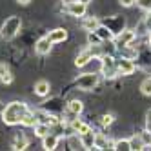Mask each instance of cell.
Listing matches in <instances>:
<instances>
[{
    "instance_id": "15",
    "label": "cell",
    "mask_w": 151,
    "mask_h": 151,
    "mask_svg": "<svg viewBox=\"0 0 151 151\" xmlns=\"http://www.w3.org/2000/svg\"><path fill=\"white\" fill-rule=\"evenodd\" d=\"M95 131L93 129H89V131H86L80 135V140H82V146L84 149H95Z\"/></svg>"
},
{
    "instance_id": "19",
    "label": "cell",
    "mask_w": 151,
    "mask_h": 151,
    "mask_svg": "<svg viewBox=\"0 0 151 151\" xmlns=\"http://www.w3.org/2000/svg\"><path fill=\"white\" fill-rule=\"evenodd\" d=\"M29 146V140L24 133H17L13 138V149H26Z\"/></svg>"
},
{
    "instance_id": "37",
    "label": "cell",
    "mask_w": 151,
    "mask_h": 151,
    "mask_svg": "<svg viewBox=\"0 0 151 151\" xmlns=\"http://www.w3.org/2000/svg\"><path fill=\"white\" fill-rule=\"evenodd\" d=\"M78 2H82V4H86V6H88V4L91 2V0H78Z\"/></svg>"
},
{
    "instance_id": "2",
    "label": "cell",
    "mask_w": 151,
    "mask_h": 151,
    "mask_svg": "<svg viewBox=\"0 0 151 151\" xmlns=\"http://www.w3.org/2000/svg\"><path fill=\"white\" fill-rule=\"evenodd\" d=\"M20 27H22V18L17 17V15H11L4 20L2 27H0V35H2L4 40H11L18 35Z\"/></svg>"
},
{
    "instance_id": "38",
    "label": "cell",
    "mask_w": 151,
    "mask_h": 151,
    "mask_svg": "<svg viewBox=\"0 0 151 151\" xmlns=\"http://www.w3.org/2000/svg\"><path fill=\"white\" fill-rule=\"evenodd\" d=\"M4 109V106H2V102H0V111H2Z\"/></svg>"
},
{
    "instance_id": "8",
    "label": "cell",
    "mask_w": 151,
    "mask_h": 151,
    "mask_svg": "<svg viewBox=\"0 0 151 151\" xmlns=\"http://www.w3.org/2000/svg\"><path fill=\"white\" fill-rule=\"evenodd\" d=\"M137 38V33L133 29H122L120 33H118L115 37V42H116V47L120 49V47H126V46H131L133 42Z\"/></svg>"
},
{
    "instance_id": "32",
    "label": "cell",
    "mask_w": 151,
    "mask_h": 151,
    "mask_svg": "<svg viewBox=\"0 0 151 151\" xmlns=\"http://www.w3.org/2000/svg\"><path fill=\"white\" fill-rule=\"evenodd\" d=\"M118 2H120L122 7H131V6L137 4V0H118Z\"/></svg>"
},
{
    "instance_id": "26",
    "label": "cell",
    "mask_w": 151,
    "mask_h": 151,
    "mask_svg": "<svg viewBox=\"0 0 151 151\" xmlns=\"http://www.w3.org/2000/svg\"><path fill=\"white\" fill-rule=\"evenodd\" d=\"M88 44L89 46H100L102 38L96 35V31H88Z\"/></svg>"
},
{
    "instance_id": "4",
    "label": "cell",
    "mask_w": 151,
    "mask_h": 151,
    "mask_svg": "<svg viewBox=\"0 0 151 151\" xmlns=\"http://www.w3.org/2000/svg\"><path fill=\"white\" fill-rule=\"evenodd\" d=\"M102 66H100V75H104L106 78H115L118 75L116 69V57L113 55H102Z\"/></svg>"
},
{
    "instance_id": "36",
    "label": "cell",
    "mask_w": 151,
    "mask_h": 151,
    "mask_svg": "<svg viewBox=\"0 0 151 151\" xmlns=\"http://www.w3.org/2000/svg\"><path fill=\"white\" fill-rule=\"evenodd\" d=\"M64 2V6H68V4H71V2H75V0H62Z\"/></svg>"
},
{
    "instance_id": "13",
    "label": "cell",
    "mask_w": 151,
    "mask_h": 151,
    "mask_svg": "<svg viewBox=\"0 0 151 151\" xmlns=\"http://www.w3.org/2000/svg\"><path fill=\"white\" fill-rule=\"evenodd\" d=\"M47 38H49V40L53 42V44H60V42H64V40L68 38V31L64 29V27H57V29L49 31Z\"/></svg>"
},
{
    "instance_id": "35",
    "label": "cell",
    "mask_w": 151,
    "mask_h": 151,
    "mask_svg": "<svg viewBox=\"0 0 151 151\" xmlns=\"http://www.w3.org/2000/svg\"><path fill=\"white\" fill-rule=\"evenodd\" d=\"M147 46L151 47V31H149V35H147Z\"/></svg>"
},
{
    "instance_id": "17",
    "label": "cell",
    "mask_w": 151,
    "mask_h": 151,
    "mask_svg": "<svg viewBox=\"0 0 151 151\" xmlns=\"http://www.w3.org/2000/svg\"><path fill=\"white\" fill-rule=\"evenodd\" d=\"M100 51H104V55H116L118 53V47H116V42L115 38L113 40H104L102 44H100Z\"/></svg>"
},
{
    "instance_id": "29",
    "label": "cell",
    "mask_w": 151,
    "mask_h": 151,
    "mask_svg": "<svg viewBox=\"0 0 151 151\" xmlns=\"http://www.w3.org/2000/svg\"><path fill=\"white\" fill-rule=\"evenodd\" d=\"M113 120H115V116H113L111 113H106V115H102V120H100V122H102L104 127H107V126L113 124Z\"/></svg>"
},
{
    "instance_id": "25",
    "label": "cell",
    "mask_w": 151,
    "mask_h": 151,
    "mask_svg": "<svg viewBox=\"0 0 151 151\" xmlns=\"http://www.w3.org/2000/svg\"><path fill=\"white\" fill-rule=\"evenodd\" d=\"M129 144H131V151L144 149V142H142V138H140V133H137V135H133L131 138H129Z\"/></svg>"
},
{
    "instance_id": "23",
    "label": "cell",
    "mask_w": 151,
    "mask_h": 151,
    "mask_svg": "<svg viewBox=\"0 0 151 151\" xmlns=\"http://www.w3.org/2000/svg\"><path fill=\"white\" fill-rule=\"evenodd\" d=\"M33 129H35V135L40 137V138L46 137L47 133H51V126H49V124H44V122H37V126H35Z\"/></svg>"
},
{
    "instance_id": "7",
    "label": "cell",
    "mask_w": 151,
    "mask_h": 151,
    "mask_svg": "<svg viewBox=\"0 0 151 151\" xmlns=\"http://www.w3.org/2000/svg\"><path fill=\"white\" fill-rule=\"evenodd\" d=\"M100 24H104L106 27H109V29L113 31V35H115V37L120 33L122 29H126V20H124L122 17H118V15L109 17V18H106V20H100Z\"/></svg>"
},
{
    "instance_id": "6",
    "label": "cell",
    "mask_w": 151,
    "mask_h": 151,
    "mask_svg": "<svg viewBox=\"0 0 151 151\" xmlns=\"http://www.w3.org/2000/svg\"><path fill=\"white\" fill-rule=\"evenodd\" d=\"M116 69H118V75H124V77H127V75H133L135 69H137V64L133 62V58L129 57H118L116 58Z\"/></svg>"
},
{
    "instance_id": "3",
    "label": "cell",
    "mask_w": 151,
    "mask_h": 151,
    "mask_svg": "<svg viewBox=\"0 0 151 151\" xmlns=\"http://www.w3.org/2000/svg\"><path fill=\"white\" fill-rule=\"evenodd\" d=\"M99 84H100V73H96V71H93V73H82L80 77L75 78V82H73V86L77 89H80V91H91Z\"/></svg>"
},
{
    "instance_id": "31",
    "label": "cell",
    "mask_w": 151,
    "mask_h": 151,
    "mask_svg": "<svg viewBox=\"0 0 151 151\" xmlns=\"http://www.w3.org/2000/svg\"><path fill=\"white\" fill-rule=\"evenodd\" d=\"M146 129H147V131H151V107L146 111Z\"/></svg>"
},
{
    "instance_id": "1",
    "label": "cell",
    "mask_w": 151,
    "mask_h": 151,
    "mask_svg": "<svg viewBox=\"0 0 151 151\" xmlns=\"http://www.w3.org/2000/svg\"><path fill=\"white\" fill-rule=\"evenodd\" d=\"M29 111L27 104L24 102H9L4 109H2V120L6 126H17V124H22V118L26 116V113Z\"/></svg>"
},
{
    "instance_id": "30",
    "label": "cell",
    "mask_w": 151,
    "mask_h": 151,
    "mask_svg": "<svg viewBox=\"0 0 151 151\" xmlns=\"http://www.w3.org/2000/svg\"><path fill=\"white\" fill-rule=\"evenodd\" d=\"M137 6L144 11H151V0H137Z\"/></svg>"
},
{
    "instance_id": "28",
    "label": "cell",
    "mask_w": 151,
    "mask_h": 151,
    "mask_svg": "<svg viewBox=\"0 0 151 151\" xmlns=\"http://www.w3.org/2000/svg\"><path fill=\"white\" fill-rule=\"evenodd\" d=\"M140 138H142V142H144V149H151V131H142L140 133Z\"/></svg>"
},
{
    "instance_id": "21",
    "label": "cell",
    "mask_w": 151,
    "mask_h": 151,
    "mask_svg": "<svg viewBox=\"0 0 151 151\" xmlns=\"http://www.w3.org/2000/svg\"><path fill=\"white\" fill-rule=\"evenodd\" d=\"M95 31H96V35H99V37L102 38V42H104V40H113V38H115V35H113V31H111L109 27H106L104 24H100V26L96 27Z\"/></svg>"
},
{
    "instance_id": "12",
    "label": "cell",
    "mask_w": 151,
    "mask_h": 151,
    "mask_svg": "<svg viewBox=\"0 0 151 151\" xmlns=\"http://www.w3.org/2000/svg\"><path fill=\"white\" fill-rule=\"evenodd\" d=\"M86 7H88L86 4L78 2V0H75V2H71V4L66 6V11L71 17H86Z\"/></svg>"
},
{
    "instance_id": "27",
    "label": "cell",
    "mask_w": 151,
    "mask_h": 151,
    "mask_svg": "<svg viewBox=\"0 0 151 151\" xmlns=\"http://www.w3.org/2000/svg\"><path fill=\"white\" fill-rule=\"evenodd\" d=\"M140 91H142V95H146V96H151V77L142 80V84H140Z\"/></svg>"
},
{
    "instance_id": "18",
    "label": "cell",
    "mask_w": 151,
    "mask_h": 151,
    "mask_svg": "<svg viewBox=\"0 0 151 151\" xmlns=\"http://www.w3.org/2000/svg\"><path fill=\"white\" fill-rule=\"evenodd\" d=\"M99 26H100L99 17H84V20H82V27L86 31H95Z\"/></svg>"
},
{
    "instance_id": "10",
    "label": "cell",
    "mask_w": 151,
    "mask_h": 151,
    "mask_svg": "<svg viewBox=\"0 0 151 151\" xmlns=\"http://www.w3.org/2000/svg\"><path fill=\"white\" fill-rule=\"evenodd\" d=\"M60 138H62V137H58V135H55V133H47L46 137H42V147H44V149H47V151L58 149Z\"/></svg>"
},
{
    "instance_id": "34",
    "label": "cell",
    "mask_w": 151,
    "mask_h": 151,
    "mask_svg": "<svg viewBox=\"0 0 151 151\" xmlns=\"http://www.w3.org/2000/svg\"><path fill=\"white\" fill-rule=\"evenodd\" d=\"M17 2H18V4H22V6H27L31 0H17Z\"/></svg>"
},
{
    "instance_id": "9",
    "label": "cell",
    "mask_w": 151,
    "mask_h": 151,
    "mask_svg": "<svg viewBox=\"0 0 151 151\" xmlns=\"http://www.w3.org/2000/svg\"><path fill=\"white\" fill-rule=\"evenodd\" d=\"M84 111V104L80 102V100H69L68 104H66V111H64V113H66V116H69V118H64V120H75V118H78V115Z\"/></svg>"
},
{
    "instance_id": "24",
    "label": "cell",
    "mask_w": 151,
    "mask_h": 151,
    "mask_svg": "<svg viewBox=\"0 0 151 151\" xmlns=\"http://www.w3.org/2000/svg\"><path fill=\"white\" fill-rule=\"evenodd\" d=\"M37 122H38V120H37V116H35V111H31V109H29V111L26 113V116L22 118V126H26V127H35Z\"/></svg>"
},
{
    "instance_id": "14",
    "label": "cell",
    "mask_w": 151,
    "mask_h": 151,
    "mask_svg": "<svg viewBox=\"0 0 151 151\" xmlns=\"http://www.w3.org/2000/svg\"><path fill=\"white\" fill-rule=\"evenodd\" d=\"M95 149H113V142H109V138L102 133L95 135Z\"/></svg>"
},
{
    "instance_id": "33",
    "label": "cell",
    "mask_w": 151,
    "mask_h": 151,
    "mask_svg": "<svg viewBox=\"0 0 151 151\" xmlns=\"http://www.w3.org/2000/svg\"><path fill=\"white\" fill-rule=\"evenodd\" d=\"M144 26H146L147 31H151V11H147V17H146V20H144Z\"/></svg>"
},
{
    "instance_id": "20",
    "label": "cell",
    "mask_w": 151,
    "mask_h": 151,
    "mask_svg": "<svg viewBox=\"0 0 151 151\" xmlns=\"http://www.w3.org/2000/svg\"><path fill=\"white\" fill-rule=\"evenodd\" d=\"M0 82L2 84H11L13 82V73L6 64H0Z\"/></svg>"
},
{
    "instance_id": "22",
    "label": "cell",
    "mask_w": 151,
    "mask_h": 151,
    "mask_svg": "<svg viewBox=\"0 0 151 151\" xmlns=\"http://www.w3.org/2000/svg\"><path fill=\"white\" fill-rule=\"evenodd\" d=\"M113 149L115 151H131V144H129V138H118L113 142Z\"/></svg>"
},
{
    "instance_id": "16",
    "label": "cell",
    "mask_w": 151,
    "mask_h": 151,
    "mask_svg": "<svg viewBox=\"0 0 151 151\" xmlns=\"http://www.w3.org/2000/svg\"><path fill=\"white\" fill-rule=\"evenodd\" d=\"M35 95L37 96H42V99H44V96H47L49 95V91H51V86H49V82L47 80H38L37 84H35Z\"/></svg>"
},
{
    "instance_id": "11",
    "label": "cell",
    "mask_w": 151,
    "mask_h": 151,
    "mask_svg": "<svg viewBox=\"0 0 151 151\" xmlns=\"http://www.w3.org/2000/svg\"><path fill=\"white\" fill-rule=\"evenodd\" d=\"M51 47H53V42L47 38V37H42L37 40V44H35V51H37V55H49L51 53Z\"/></svg>"
},
{
    "instance_id": "5",
    "label": "cell",
    "mask_w": 151,
    "mask_h": 151,
    "mask_svg": "<svg viewBox=\"0 0 151 151\" xmlns=\"http://www.w3.org/2000/svg\"><path fill=\"white\" fill-rule=\"evenodd\" d=\"M42 109L47 111L49 115H55V116H62V113L66 111V102H64L62 96H53V99L46 100Z\"/></svg>"
}]
</instances>
